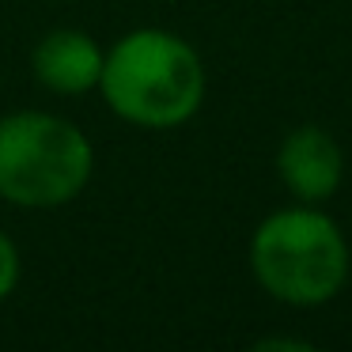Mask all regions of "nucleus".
I'll return each instance as SVG.
<instances>
[{
	"instance_id": "obj_1",
	"label": "nucleus",
	"mask_w": 352,
	"mask_h": 352,
	"mask_svg": "<svg viewBox=\"0 0 352 352\" xmlns=\"http://www.w3.org/2000/svg\"><path fill=\"white\" fill-rule=\"evenodd\" d=\"M99 95L118 122L148 133H167L193 122L205 107L208 72L193 42L163 27L122 34L102 57Z\"/></svg>"
},
{
	"instance_id": "obj_2",
	"label": "nucleus",
	"mask_w": 352,
	"mask_h": 352,
	"mask_svg": "<svg viewBox=\"0 0 352 352\" xmlns=\"http://www.w3.org/2000/svg\"><path fill=\"white\" fill-rule=\"evenodd\" d=\"M250 273L269 299L296 311L326 307L352 273V250L341 223L322 205H284L250 235Z\"/></svg>"
},
{
	"instance_id": "obj_3",
	"label": "nucleus",
	"mask_w": 352,
	"mask_h": 352,
	"mask_svg": "<svg viewBox=\"0 0 352 352\" xmlns=\"http://www.w3.org/2000/svg\"><path fill=\"white\" fill-rule=\"evenodd\" d=\"M95 148L72 118L50 110L0 114V201L27 212L65 208L91 186Z\"/></svg>"
},
{
	"instance_id": "obj_4",
	"label": "nucleus",
	"mask_w": 352,
	"mask_h": 352,
	"mask_svg": "<svg viewBox=\"0 0 352 352\" xmlns=\"http://www.w3.org/2000/svg\"><path fill=\"white\" fill-rule=\"evenodd\" d=\"M276 178L292 201L322 205L344 182V152L322 125H296L276 148Z\"/></svg>"
},
{
	"instance_id": "obj_5",
	"label": "nucleus",
	"mask_w": 352,
	"mask_h": 352,
	"mask_svg": "<svg viewBox=\"0 0 352 352\" xmlns=\"http://www.w3.org/2000/svg\"><path fill=\"white\" fill-rule=\"evenodd\" d=\"M102 57H107V46H99V38L76 27H57L42 34L38 46L31 50V72L50 95L80 99V95L99 91Z\"/></svg>"
},
{
	"instance_id": "obj_6",
	"label": "nucleus",
	"mask_w": 352,
	"mask_h": 352,
	"mask_svg": "<svg viewBox=\"0 0 352 352\" xmlns=\"http://www.w3.org/2000/svg\"><path fill=\"white\" fill-rule=\"evenodd\" d=\"M19 276H23V258H19V246L8 231L0 228V303L16 292Z\"/></svg>"
},
{
	"instance_id": "obj_7",
	"label": "nucleus",
	"mask_w": 352,
	"mask_h": 352,
	"mask_svg": "<svg viewBox=\"0 0 352 352\" xmlns=\"http://www.w3.org/2000/svg\"><path fill=\"white\" fill-rule=\"evenodd\" d=\"M254 349H292V352H307L311 341H299V337H261Z\"/></svg>"
}]
</instances>
